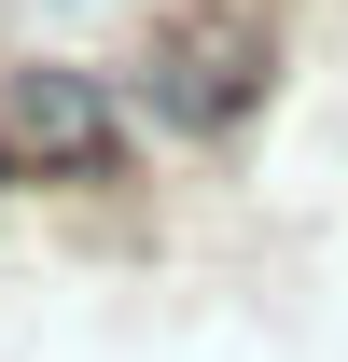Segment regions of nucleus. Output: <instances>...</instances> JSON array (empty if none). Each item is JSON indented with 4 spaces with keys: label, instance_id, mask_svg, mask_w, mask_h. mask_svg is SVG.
<instances>
[{
    "label": "nucleus",
    "instance_id": "1",
    "mask_svg": "<svg viewBox=\"0 0 348 362\" xmlns=\"http://www.w3.org/2000/svg\"><path fill=\"white\" fill-rule=\"evenodd\" d=\"M265 14L251 0H181L168 28H153V56H139V112L168 139H237L251 126V98H265Z\"/></svg>",
    "mask_w": 348,
    "mask_h": 362
}]
</instances>
